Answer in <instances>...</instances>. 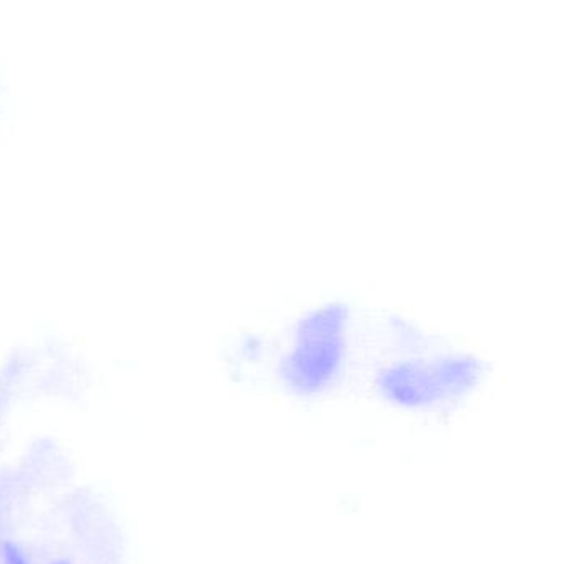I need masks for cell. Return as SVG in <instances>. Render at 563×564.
I'll use <instances>...</instances> for the list:
<instances>
[{
  "label": "cell",
  "instance_id": "6da1fadb",
  "mask_svg": "<svg viewBox=\"0 0 563 564\" xmlns=\"http://www.w3.org/2000/svg\"><path fill=\"white\" fill-rule=\"evenodd\" d=\"M366 322L346 297H324L297 311L277 335L273 387L283 397L314 403L339 393L356 373Z\"/></svg>",
  "mask_w": 563,
  "mask_h": 564
},
{
  "label": "cell",
  "instance_id": "7a4b0ae2",
  "mask_svg": "<svg viewBox=\"0 0 563 564\" xmlns=\"http://www.w3.org/2000/svg\"><path fill=\"white\" fill-rule=\"evenodd\" d=\"M492 371L483 351L440 334L419 347L377 348L367 368V390L402 413L446 414L481 394Z\"/></svg>",
  "mask_w": 563,
  "mask_h": 564
},
{
  "label": "cell",
  "instance_id": "3957f363",
  "mask_svg": "<svg viewBox=\"0 0 563 564\" xmlns=\"http://www.w3.org/2000/svg\"><path fill=\"white\" fill-rule=\"evenodd\" d=\"M274 351H277V335L263 328L245 332L235 345V370L238 375L253 377V380L261 375L268 377Z\"/></svg>",
  "mask_w": 563,
  "mask_h": 564
},
{
  "label": "cell",
  "instance_id": "277c9868",
  "mask_svg": "<svg viewBox=\"0 0 563 564\" xmlns=\"http://www.w3.org/2000/svg\"><path fill=\"white\" fill-rule=\"evenodd\" d=\"M3 556H6L7 564H26L22 553H20L15 546L9 545V543L3 545Z\"/></svg>",
  "mask_w": 563,
  "mask_h": 564
}]
</instances>
